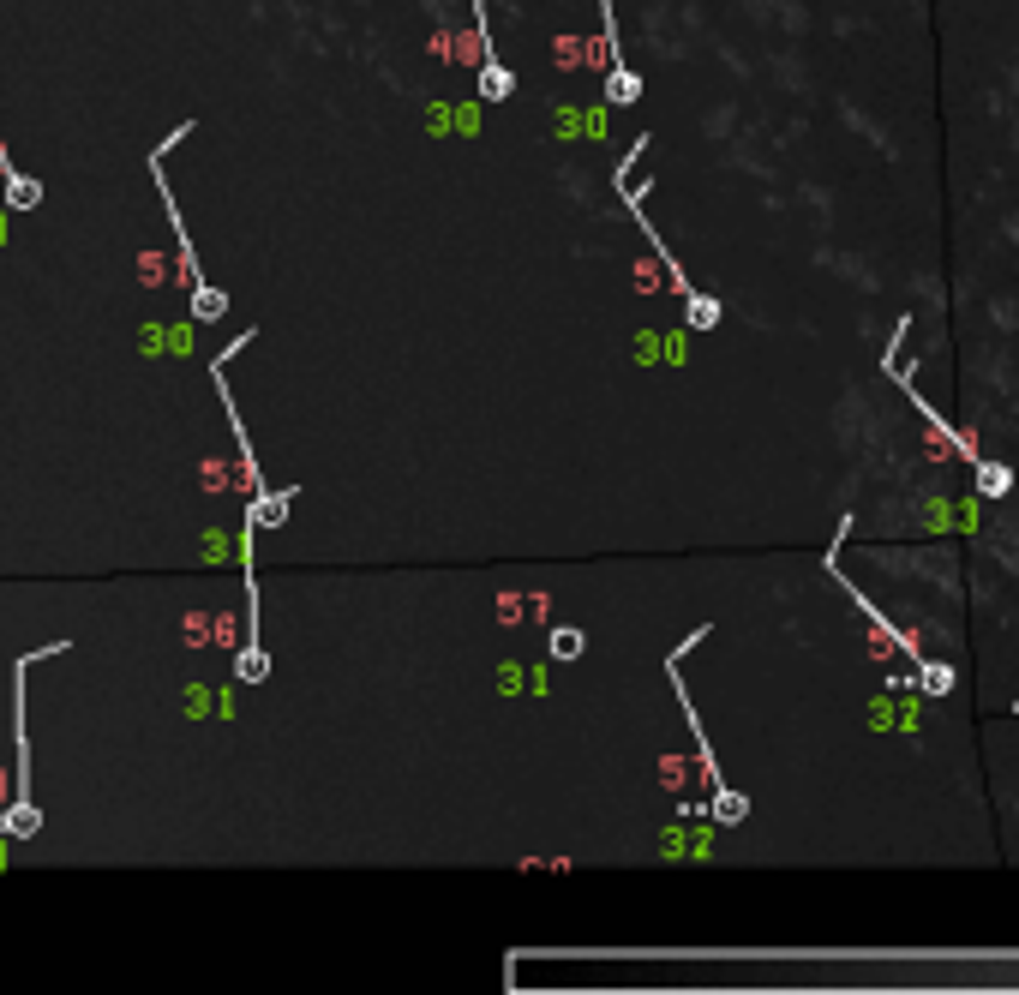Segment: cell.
<instances>
[{"label": "cell", "instance_id": "obj_5", "mask_svg": "<svg viewBox=\"0 0 1019 995\" xmlns=\"http://www.w3.org/2000/svg\"><path fill=\"white\" fill-rule=\"evenodd\" d=\"M708 816H714L720 828H738V822H750V798H744L738 786H720L714 804H708Z\"/></svg>", "mask_w": 1019, "mask_h": 995}, {"label": "cell", "instance_id": "obj_4", "mask_svg": "<svg viewBox=\"0 0 1019 995\" xmlns=\"http://www.w3.org/2000/svg\"><path fill=\"white\" fill-rule=\"evenodd\" d=\"M642 96V72L636 66H606V102L612 108H630Z\"/></svg>", "mask_w": 1019, "mask_h": 995}, {"label": "cell", "instance_id": "obj_10", "mask_svg": "<svg viewBox=\"0 0 1019 995\" xmlns=\"http://www.w3.org/2000/svg\"><path fill=\"white\" fill-rule=\"evenodd\" d=\"M582 648H588V636H582V630H570V624H564V630H552V660H576Z\"/></svg>", "mask_w": 1019, "mask_h": 995}, {"label": "cell", "instance_id": "obj_6", "mask_svg": "<svg viewBox=\"0 0 1019 995\" xmlns=\"http://www.w3.org/2000/svg\"><path fill=\"white\" fill-rule=\"evenodd\" d=\"M918 690L924 696H948L954 690V666L948 660H918Z\"/></svg>", "mask_w": 1019, "mask_h": 995}, {"label": "cell", "instance_id": "obj_2", "mask_svg": "<svg viewBox=\"0 0 1019 995\" xmlns=\"http://www.w3.org/2000/svg\"><path fill=\"white\" fill-rule=\"evenodd\" d=\"M288 504H294V486H282V492H258L252 504H246V528H282L288 522Z\"/></svg>", "mask_w": 1019, "mask_h": 995}, {"label": "cell", "instance_id": "obj_7", "mask_svg": "<svg viewBox=\"0 0 1019 995\" xmlns=\"http://www.w3.org/2000/svg\"><path fill=\"white\" fill-rule=\"evenodd\" d=\"M234 678H240V684H264V678H270V660H264V648H258V642H246V648H240Z\"/></svg>", "mask_w": 1019, "mask_h": 995}, {"label": "cell", "instance_id": "obj_9", "mask_svg": "<svg viewBox=\"0 0 1019 995\" xmlns=\"http://www.w3.org/2000/svg\"><path fill=\"white\" fill-rule=\"evenodd\" d=\"M6 204H12V210H30V204H42V186L24 180V174H6Z\"/></svg>", "mask_w": 1019, "mask_h": 995}, {"label": "cell", "instance_id": "obj_8", "mask_svg": "<svg viewBox=\"0 0 1019 995\" xmlns=\"http://www.w3.org/2000/svg\"><path fill=\"white\" fill-rule=\"evenodd\" d=\"M222 312H228V294H222V288H210V282H198V288H192V318H204V324H210V318H222Z\"/></svg>", "mask_w": 1019, "mask_h": 995}, {"label": "cell", "instance_id": "obj_3", "mask_svg": "<svg viewBox=\"0 0 1019 995\" xmlns=\"http://www.w3.org/2000/svg\"><path fill=\"white\" fill-rule=\"evenodd\" d=\"M972 486H978V498H1008V492H1014V468L978 456V462H972Z\"/></svg>", "mask_w": 1019, "mask_h": 995}, {"label": "cell", "instance_id": "obj_11", "mask_svg": "<svg viewBox=\"0 0 1019 995\" xmlns=\"http://www.w3.org/2000/svg\"><path fill=\"white\" fill-rule=\"evenodd\" d=\"M36 828H42V816H36L30 804H12V810H6V834H36Z\"/></svg>", "mask_w": 1019, "mask_h": 995}, {"label": "cell", "instance_id": "obj_1", "mask_svg": "<svg viewBox=\"0 0 1019 995\" xmlns=\"http://www.w3.org/2000/svg\"><path fill=\"white\" fill-rule=\"evenodd\" d=\"M474 18H480V48H486V66H480V102H510L516 96V72L498 60L492 48V24H486V0H474Z\"/></svg>", "mask_w": 1019, "mask_h": 995}]
</instances>
